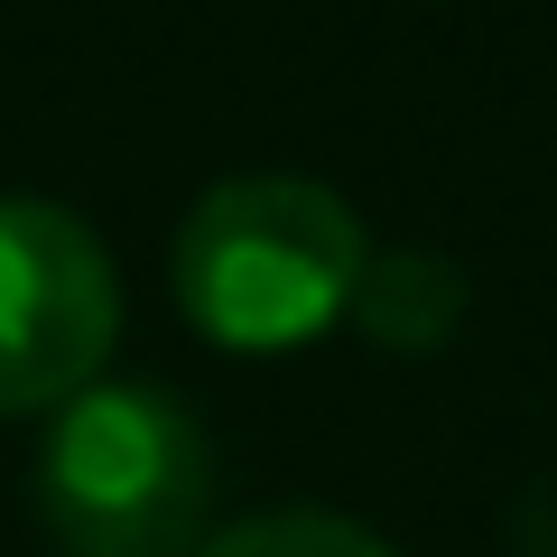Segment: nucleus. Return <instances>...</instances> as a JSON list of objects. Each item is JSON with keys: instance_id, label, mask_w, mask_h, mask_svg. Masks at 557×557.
I'll return each instance as SVG.
<instances>
[{"instance_id": "nucleus-1", "label": "nucleus", "mask_w": 557, "mask_h": 557, "mask_svg": "<svg viewBox=\"0 0 557 557\" xmlns=\"http://www.w3.org/2000/svg\"><path fill=\"white\" fill-rule=\"evenodd\" d=\"M372 270L362 214L325 177L251 168L186 205L168 242L177 317L223 354H298L354 317V288Z\"/></svg>"}, {"instance_id": "nucleus-2", "label": "nucleus", "mask_w": 557, "mask_h": 557, "mask_svg": "<svg viewBox=\"0 0 557 557\" xmlns=\"http://www.w3.org/2000/svg\"><path fill=\"white\" fill-rule=\"evenodd\" d=\"M28 502L65 557H196L214 437L159 381H94L47 418Z\"/></svg>"}, {"instance_id": "nucleus-3", "label": "nucleus", "mask_w": 557, "mask_h": 557, "mask_svg": "<svg viewBox=\"0 0 557 557\" xmlns=\"http://www.w3.org/2000/svg\"><path fill=\"white\" fill-rule=\"evenodd\" d=\"M121 344V270L84 214L0 196V418H57Z\"/></svg>"}, {"instance_id": "nucleus-4", "label": "nucleus", "mask_w": 557, "mask_h": 557, "mask_svg": "<svg viewBox=\"0 0 557 557\" xmlns=\"http://www.w3.org/2000/svg\"><path fill=\"white\" fill-rule=\"evenodd\" d=\"M456 307H465V278L446 270V260H428V251L372 260L362 288H354V317L372 325L381 344H437L446 325H456Z\"/></svg>"}, {"instance_id": "nucleus-5", "label": "nucleus", "mask_w": 557, "mask_h": 557, "mask_svg": "<svg viewBox=\"0 0 557 557\" xmlns=\"http://www.w3.org/2000/svg\"><path fill=\"white\" fill-rule=\"evenodd\" d=\"M196 557H399V548L344 511H260L233 530H205Z\"/></svg>"}]
</instances>
